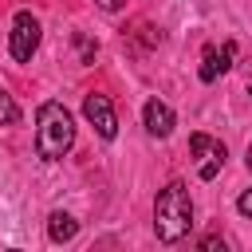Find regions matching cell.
<instances>
[{
	"instance_id": "9",
	"label": "cell",
	"mask_w": 252,
	"mask_h": 252,
	"mask_svg": "<svg viewBox=\"0 0 252 252\" xmlns=\"http://www.w3.org/2000/svg\"><path fill=\"white\" fill-rule=\"evenodd\" d=\"M20 118V110H16V102H12V94L0 87V126H8V122H16Z\"/></svg>"
},
{
	"instance_id": "5",
	"label": "cell",
	"mask_w": 252,
	"mask_h": 252,
	"mask_svg": "<svg viewBox=\"0 0 252 252\" xmlns=\"http://www.w3.org/2000/svg\"><path fill=\"white\" fill-rule=\"evenodd\" d=\"M189 150H193V158H201V169H197L201 181H213L217 169L224 165V154H228L224 142H213L209 134H193V138H189Z\"/></svg>"
},
{
	"instance_id": "12",
	"label": "cell",
	"mask_w": 252,
	"mask_h": 252,
	"mask_svg": "<svg viewBox=\"0 0 252 252\" xmlns=\"http://www.w3.org/2000/svg\"><path fill=\"white\" fill-rule=\"evenodd\" d=\"M201 248H205V252H213V248H224V240H217V236H205V240H201Z\"/></svg>"
},
{
	"instance_id": "10",
	"label": "cell",
	"mask_w": 252,
	"mask_h": 252,
	"mask_svg": "<svg viewBox=\"0 0 252 252\" xmlns=\"http://www.w3.org/2000/svg\"><path fill=\"white\" fill-rule=\"evenodd\" d=\"M236 209H240V217H248V220H252V189H244V193L236 197Z\"/></svg>"
},
{
	"instance_id": "2",
	"label": "cell",
	"mask_w": 252,
	"mask_h": 252,
	"mask_svg": "<svg viewBox=\"0 0 252 252\" xmlns=\"http://www.w3.org/2000/svg\"><path fill=\"white\" fill-rule=\"evenodd\" d=\"M75 146V122L63 102H43L35 110V150L47 161H59Z\"/></svg>"
},
{
	"instance_id": "13",
	"label": "cell",
	"mask_w": 252,
	"mask_h": 252,
	"mask_svg": "<svg viewBox=\"0 0 252 252\" xmlns=\"http://www.w3.org/2000/svg\"><path fill=\"white\" fill-rule=\"evenodd\" d=\"M98 8H106V12H118V8H122V0H98Z\"/></svg>"
},
{
	"instance_id": "6",
	"label": "cell",
	"mask_w": 252,
	"mask_h": 252,
	"mask_svg": "<svg viewBox=\"0 0 252 252\" xmlns=\"http://www.w3.org/2000/svg\"><path fill=\"white\" fill-rule=\"evenodd\" d=\"M232 55H236V47H232V43H224V47L209 43V47H205V55H201V79H205V83H213L217 75H224V71L232 67Z\"/></svg>"
},
{
	"instance_id": "7",
	"label": "cell",
	"mask_w": 252,
	"mask_h": 252,
	"mask_svg": "<svg viewBox=\"0 0 252 252\" xmlns=\"http://www.w3.org/2000/svg\"><path fill=\"white\" fill-rule=\"evenodd\" d=\"M142 122H146V130H150L154 138H169V130H173V110H169V102L150 98V102L142 106Z\"/></svg>"
},
{
	"instance_id": "1",
	"label": "cell",
	"mask_w": 252,
	"mask_h": 252,
	"mask_svg": "<svg viewBox=\"0 0 252 252\" xmlns=\"http://www.w3.org/2000/svg\"><path fill=\"white\" fill-rule=\"evenodd\" d=\"M189 224H193L189 189H185V181H169V185L158 193V201H154V232H158V240L177 244V240L189 232Z\"/></svg>"
},
{
	"instance_id": "3",
	"label": "cell",
	"mask_w": 252,
	"mask_h": 252,
	"mask_svg": "<svg viewBox=\"0 0 252 252\" xmlns=\"http://www.w3.org/2000/svg\"><path fill=\"white\" fill-rule=\"evenodd\" d=\"M35 47H39V20L32 12H16V20H12V59L28 63L35 55Z\"/></svg>"
},
{
	"instance_id": "14",
	"label": "cell",
	"mask_w": 252,
	"mask_h": 252,
	"mask_svg": "<svg viewBox=\"0 0 252 252\" xmlns=\"http://www.w3.org/2000/svg\"><path fill=\"white\" fill-rule=\"evenodd\" d=\"M244 161H248V173H252V142H248V154H244Z\"/></svg>"
},
{
	"instance_id": "4",
	"label": "cell",
	"mask_w": 252,
	"mask_h": 252,
	"mask_svg": "<svg viewBox=\"0 0 252 252\" xmlns=\"http://www.w3.org/2000/svg\"><path fill=\"white\" fill-rule=\"evenodd\" d=\"M83 114H87V122L94 126V134H98V138H106V142H110V138L118 134V118H114V106H110V98H106V94H94V91H91V94L83 98Z\"/></svg>"
},
{
	"instance_id": "11",
	"label": "cell",
	"mask_w": 252,
	"mask_h": 252,
	"mask_svg": "<svg viewBox=\"0 0 252 252\" xmlns=\"http://www.w3.org/2000/svg\"><path fill=\"white\" fill-rule=\"evenodd\" d=\"M79 51H83V63L94 59V43H91V39H79Z\"/></svg>"
},
{
	"instance_id": "8",
	"label": "cell",
	"mask_w": 252,
	"mask_h": 252,
	"mask_svg": "<svg viewBox=\"0 0 252 252\" xmlns=\"http://www.w3.org/2000/svg\"><path fill=\"white\" fill-rule=\"evenodd\" d=\"M75 232H79V220H75V217H67V213H51V217H47V236H51L55 244L71 240Z\"/></svg>"
},
{
	"instance_id": "15",
	"label": "cell",
	"mask_w": 252,
	"mask_h": 252,
	"mask_svg": "<svg viewBox=\"0 0 252 252\" xmlns=\"http://www.w3.org/2000/svg\"><path fill=\"white\" fill-rule=\"evenodd\" d=\"M248 94H252V87H248Z\"/></svg>"
}]
</instances>
